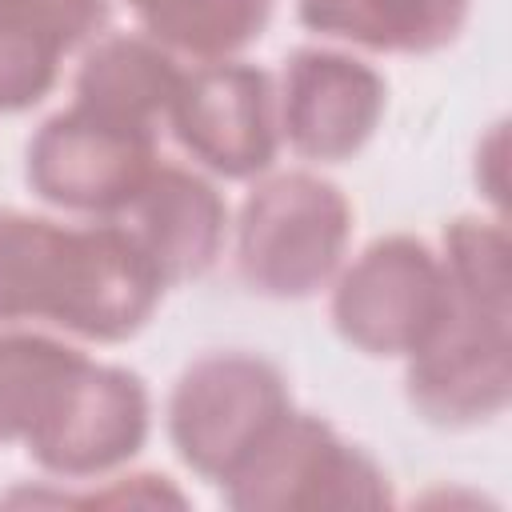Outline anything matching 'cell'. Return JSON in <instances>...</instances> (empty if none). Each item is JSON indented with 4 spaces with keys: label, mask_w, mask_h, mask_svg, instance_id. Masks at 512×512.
<instances>
[{
    "label": "cell",
    "mask_w": 512,
    "mask_h": 512,
    "mask_svg": "<svg viewBox=\"0 0 512 512\" xmlns=\"http://www.w3.org/2000/svg\"><path fill=\"white\" fill-rule=\"evenodd\" d=\"M164 284L128 232L68 228L0 208V320H48L88 340H124L152 316Z\"/></svg>",
    "instance_id": "1"
},
{
    "label": "cell",
    "mask_w": 512,
    "mask_h": 512,
    "mask_svg": "<svg viewBox=\"0 0 512 512\" xmlns=\"http://www.w3.org/2000/svg\"><path fill=\"white\" fill-rule=\"evenodd\" d=\"M352 208L312 172H280L256 184L236 224V268L260 296L300 300L332 280L348 248Z\"/></svg>",
    "instance_id": "2"
},
{
    "label": "cell",
    "mask_w": 512,
    "mask_h": 512,
    "mask_svg": "<svg viewBox=\"0 0 512 512\" xmlns=\"http://www.w3.org/2000/svg\"><path fill=\"white\" fill-rule=\"evenodd\" d=\"M224 504L240 512H316L392 504L384 472L320 416L288 412L220 480Z\"/></svg>",
    "instance_id": "3"
},
{
    "label": "cell",
    "mask_w": 512,
    "mask_h": 512,
    "mask_svg": "<svg viewBox=\"0 0 512 512\" xmlns=\"http://www.w3.org/2000/svg\"><path fill=\"white\" fill-rule=\"evenodd\" d=\"M292 412L284 376L248 352H212L184 368L168 400V436L204 480L232 468Z\"/></svg>",
    "instance_id": "4"
},
{
    "label": "cell",
    "mask_w": 512,
    "mask_h": 512,
    "mask_svg": "<svg viewBox=\"0 0 512 512\" xmlns=\"http://www.w3.org/2000/svg\"><path fill=\"white\" fill-rule=\"evenodd\" d=\"M452 308L444 260L412 240L384 236L368 244L336 280L332 324L368 356H412L428 344Z\"/></svg>",
    "instance_id": "5"
},
{
    "label": "cell",
    "mask_w": 512,
    "mask_h": 512,
    "mask_svg": "<svg viewBox=\"0 0 512 512\" xmlns=\"http://www.w3.org/2000/svg\"><path fill=\"white\" fill-rule=\"evenodd\" d=\"M152 168L156 144L148 128L108 120L84 104L44 120L28 144L32 192L68 212L116 216Z\"/></svg>",
    "instance_id": "6"
},
{
    "label": "cell",
    "mask_w": 512,
    "mask_h": 512,
    "mask_svg": "<svg viewBox=\"0 0 512 512\" xmlns=\"http://www.w3.org/2000/svg\"><path fill=\"white\" fill-rule=\"evenodd\" d=\"M512 396V312L452 292V308L408 356V400L432 424H476Z\"/></svg>",
    "instance_id": "7"
},
{
    "label": "cell",
    "mask_w": 512,
    "mask_h": 512,
    "mask_svg": "<svg viewBox=\"0 0 512 512\" xmlns=\"http://www.w3.org/2000/svg\"><path fill=\"white\" fill-rule=\"evenodd\" d=\"M148 436V392L140 376L84 360L64 384L52 412L24 440L40 468L88 480L120 468Z\"/></svg>",
    "instance_id": "8"
},
{
    "label": "cell",
    "mask_w": 512,
    "mask_h": 512,
    "mask_svg": "<svg viewBox=\"0 0 512 512\" xmlns=\"http://www.w3.org/2000/svg\"><path fill=\"white\" fill-rule=\"evenodd\" d=\"M168 120L176 140L220 176H256L276 156L272 80L252 64L212 60L184 72Z\"/></svg>",
    "instance_id": "9"
},
{
    "label": "cell",
    "mask_w": 512,
    "mask_h": 512,
    "mask_svg": "<svg viewBox=\"0 0 512 512\" xmlns=\"http://www.w3.org/2000/svg\"><path fill=\"white\" fill-rule=\"evenodd\" d=\"M384 112V80L356 56L300 48L284 68L280 132L308 160H348Z\"/></svg>",
    "instance_id": "10"
},
{
    "label": "cell",
    "mask_w": 512,
    "mask_h": 512,
    "mask_svg": "<svg viewBox=\"0 0 512 512\" xmlns=\"http://www.w3.org/2000/svg\"><path fill=\"white\" fill-rule=\"evenodd\" d=\"M224 216V200L204 176L156 164L112 220L168 288L212 268L224 244Z\"/></svg>",
    "instance_id": "11"
},
{
    "label": "cell",
    "mask_w": 512,
    "mask_h": 512,
    "mask_svg": "<svg viewBox=\"0 0 512 512\" xmlns=\"http://www.w3.org/2000/svg\"><path fill=\"white\" fill-rule=\"evenodd\" d=\"M180 80L184 72L152 36H104L76 72V104L152 132L168 116Z\"/></svg>",
    "instance_id": "12"
},
{
    "label": "cell",
    "mask_w": 512,
    "mask_h": 512,
    "mask_svg": "<svg viewBox=\"0 0 512 512\" xmlns=\"http://www.w3.org/2000/svg\"><path fill=\"white\" fill-rule=\"evenodd\" d=\"M300 20L372 52H436L468 20V0H300Z\"/></svg>",
    "instance_id": "13"
},
{
    "label": "cell",
    "mask_w": 512,
    "mask_h": 512,
    "mask_svg": "<svg viewBox=\"0 0 512 512\" xmlns=\"http://www.w3.org/2000/svg\"><path fill=\"white\" fill-rule=\"evenodd\" d=\"M88 356L32 332H0V444H24Z\"/></svg>",
    "instance_id": "14"
},
{
    "label": "cell",
    "mask_w": 512,
    "mask_h": 512,
    "mask_svg": "<svg viewBox=\"0 0 512 512\" xmlns=\"http://www.w3.org/2000/svg\"><path fill=\"white\" fill-rule=\"evenodd\" d=\"M160 48L188 52L196 60H228L252 44L268 16L272 0H128Z\"/></svg>",
    "instance_id": "15"
},
{
    "label": "cell",
    "mask_w": 512,
    "mask_h": 512,
    "mask_svg": "<svg viewBox=\"0 0 512 512\" xmlns=\"http://www.w3.org/2000/svg\"><path fill=\"white\" fill-rule=\"evenodd\" d=\"M444 272L448 288L472 304L508 308L512 312V264H508V232L500 220L460 216L444 232Z\"/></svg>",
    "instance_id": "16"
},
{
    "label": "cell",
    "mask_w": 512,
    "mask_h": 512,
    "mask_svg": "<svg viewBox=\"0 0 512 512\" xmlns=\"http://www.w3.org/2000/svg\"><path fill=\"white\" fill-rule=\"evenodd\" d=\"M108 16V0H0V32L36 36L60 52L88 40Z\"/></svg>",
    "instance_id": "17"
},
{
    "label": "cell",
    "mask_w": 512,
    "mask_h": 512,
    "mask_svg": "<svg viewBox=\"0 0 512 512\" xmlns=\"http://www.w3.org/2000/svg\"><path fill=\"white\" fill-rule=\"evenodd\" d=\"M60 48L36 36L0 32V112H20L56 84Z\"/></svg>",
    "instance_id": "18"
},
{
    "label": "cell",
    "mask_w": 512,
    "mask_h": 512,
    "mask_svg": "<svg viewBox=\"0 0 512 512\" xmlns=\"http://www.w3.org/2000/svg\"><path fill=\"white\" fill-rule=\"evenodd\" d=\"M480 156H484L488 168H492V180H484V192H488L496 204H504V124L492 128L488 148H480Z\"/></svg>",
    "instance_id": "19"
}]
</instances>
